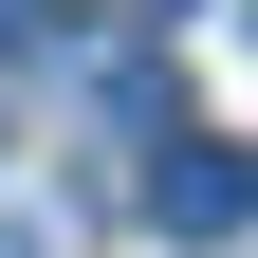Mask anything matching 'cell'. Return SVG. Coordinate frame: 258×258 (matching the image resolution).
<instances>
[{"label":"cell","instance_id":"1","mask_svg":"<svg viewBox=\"0 0 258 258\" xmlns=\"http://www.w3.org/2000/svg\"><path fill=\"white\" fill-rule=\"evenodd\" d=\"M148 221H166V240H240V221H258V148H203V129H166Z\"/></svg>","mask_w":258,"mask_h":258},{"label":"cell","instance_id":"4","mask_svg":"<svg viewBox=\"0 0 258 258\" xmlns=\"http://www.w3.org/2000/svg\"><path fill=\"white\" fill-rule=\"evenodd\" d=\"M129 19H166V0H129Z\"/></svg>","mask_w":258,"mask_h":258},{"label":"cell","instance_id":"2","mask_svg":"<svg viewBox=\"0 0 258 258\" xmlns=\"http://www.w3.org/2000/svg\"><path fill=\"white\" fill-rule=\"evenodd\" d=\"M92 111H111V129H148V148H166V129H184V92H166V55H92Z\"/></svg>","mask_w":258,"mask_h":258},{"label":"cell","instance_id":"3","mask_svg":"<svg viewBox=\"0 0 258 258\" xmlns=\"http://www.w3.org/2000/svg\"><path fill=\"white\" fill-rule=\"evenodd\" d=\"M55 19H74V0H0V55H37V37H55Z\"/></svg>","mask_w":258,"mask_h":258}]
</instances>
